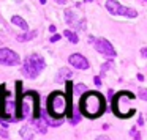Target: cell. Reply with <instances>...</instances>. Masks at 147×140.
<instances>
[{
  "instance_id": "5",
  "label": "cell",
  "mask_w": 147,
  "mask_h": 140,
  "mask_svg": "<svg viewBox=\"0 0 147 140\" xmlns=\"http://www.w3.org/2000/svg\"><path fill=\"white\" fill-rule=\"evenodd\" d=\"M106 8H108V11H109L111 14H114V16H128V18H136L138 16V13L135 10L120 5L117 0H108Z\"/></svg>"
},
{
  "instance_id": "3",
  "label": "cell",
  "mask_w": 147,
  "mask_h": 140,
  "mask_svg": "<svg viewBox=\"0 0 147 140\" xmlns=\"http://www.w3.org/2000/svg\"><path fill=\"white\" fill-rule=\"evenodd\" d=\"M135 99V96L131 93H120V95L115 96L114 104H112V109H114V113L117 117H130L135 113V110L131 107V101Z\"/></svg>"
},
{
  "instance_id": "25",
  "label": "cell",
  "mask_w": 147,
  "mask_h": 140,
  "mask_svg": "<svg viewBox=\"0 0 147 140\" xmlns=\"http://www.w3.org/2000/svg\"><path fill=\"white\" fill-rule=\"evenodd\" d=\"M138 79H139L141 82H142V80H144V76H142V74H138Z\"/></svg>"
},
{
  "instance_id": "16",
  "label": "cell",
  "mask_w": 147,
  "mask_h": 140,
  "mask_svg": "<svg viewBox=\"0 0 147 140\" xmlns=\"http://www.w3.org/2000/svg\"><path fill=\"white\" fill-rule=\"evenodd\" d=\"M85 88H87L85 85H76L74 91H76V93H81V91H85Z\"/></svg>"
},
{
  "instance_id": "7",
  "label": "cell",
  "mask_w": 147,
  "mask_h": 140,
  "mask_svg": "<svg viewBox=\"0 0 147 140\" xmlns=\"http://www.w3.org/2000/svg\"><path fill=\"white\" fill-rule=\"evenodd\" d=\"M90 38H92V36H90ZM92 41H93V47L97 49L100 54L106 55V57H114V55H115L114 47H112V44L108 40H105V38H98V40L95 41L93 38H92Z\"/></svg>"
},
{
  "instance_id": "24",
  "label": "cell",
  "mask_w": 147,
  "mask_h": 140,
  "mask_svg": "<svg viewBox=\"0 0 147 140\" xmlns=\"http://www.w3.org/2000/svg\"><path fill=\"white\" fill-rule=\"evenodd\" d=\"M49 30L54 33V32H55V25H51V27H49Z\"/></svg>"
},
{
  "instance_id": "4",
  "label": "cell",
  "mask_w": 147,
  "mask_h": 140,
  "mask_svg": "<svg viewBox=\"0 0 147 140\" xmlns=\"http://www.w3.org/2000/svg\"><path fill=\"white\" fill-rule=\"evenodd\" d=\"M44 66H46V63H44V60H43L41 55L33 54V55H30L29 58H25V61L22 63L21 71H22L24 76L33 79V77H37V76L44 69Z\"/></svg>"
},
{
  "instance_id": "26",
  "label": "cell",
  "mask_w": 147,
  "mask_h": 140,
  "mask_svg": "<svg viewBox=\"0 0 147 140\" xmlns=\"http://www.w3.org/2000/svg\"><path fill=\"white\" fill-rule=\"evenodd\" d=\"M40 3H46V0H40Z\"/></svg>"
},
{
  "instance_id": "17",
  "label": "cell",
  "mask_w": 147,
  "mask_h": 140,
  "mask_svg": "<svg viewBox=\"0 0 147 140\" xmlns=\"http://www.w3.org/2000/svg\"><path fill=\"white\" fill-rule=\"evenodd\" d=\"M130 134H131V137H136V139H139V137H141L139 132H138V131H135V129H131V132H130Z\"/></svg>"
},
{
  "instance_id": "15",
  "label": "cell",
  "mask_w": 147,
  "mask_h": 140,
  "mask_svg": "<svg viewBox=\"0 0 147 140\" xmlns=\"http://www.w3.org/2000/svg\"><path fill=\"white\" fill-rule=\"evenodd\" d=\"M33 36H37V32H30V33H25V35H19L18 41H29V40H32Z\"/></svg>"
},
{
  "instance_id": "10",
  "label": "cell",
  "mask_w": 147,
  "mask_h": 140,
  "mask_svg": "<svg viewBox=\"0 0 147 140\" xmlns=\"http://www.w3.org/2000/svg\"><path fill=\"white\" fill-rule=\"evenodd\" d=\"M73 74L68 68H62V69H59V73H57V77H55V82H63V80H70L73 77Z\"/></svg>"
},
{
  "instance_id": "9",
  "label": "cell",
  "mask_w": 147,
  "mask_h": 140,
  "mask_svg": "<svg viewBox=\"0 0 147 140\" xmlns=\"http://www.w3.org/2000/svg\"><path fill=\"white\" fill-rule=\"evenodd\" d=\"M65 19H67V22L71 25V27L74 28H79V30H85V20H77L76 14L73 13L71 10L65 11Z\"/></svg>"
},
{
  "instance_id": "8",
  "label": "cell",
  "mask_w": 147,
  "mask_h": 140,
  "mask_svg": "<svg viewBox=\"0 0 147 140\" xmlns=\"http://www.w3.org/2000/svg\"><path fill=\"white\" fill-rule=\"evenodd\" d=\"M68 61H70L71 66H74L76 69H87V68H89V61L85 60L84 55H81V54H73V55H70Z\"/></svg>"
},
{
  "instance_id": "22",
  "label": "cell",
  "mask_w": 147,
  "mask_h": 140,
  "mask_svg": "<svg viewBox=\"0 0 147 140\" xmlns=\"http://www.w3.org/2000/svg\"><path fill=\"white\" fill-rule=\"evenodd\" d=\"M0 135H2V137H6V139H8V132H6V131H0Z\"/></svg>"
},
{
  "instance_id": "11",
  "label": "cell",
  "mask_w": 147,
  "mask_h": 140,
  "mask_svg": "<svg viewBox=\"0 0 147 140\" xmlns=\"http://www.w3.org/2000/svg\"><path fill=\"white\" fill-rule=\"evenodd\" d=\"M41 118H43V121L46 123V126H60V124H62V120H60V118H57V120H52V118H49V115H47L46 110L43 112Z\"/></svg>"
},
{
  "instance_id": "13",
  "label": "cell",
  "mask_w": 147,
  "mask_h": 140,
  "mask_svg": "<svg viewBox=\"0 0 147 140\" xmlns=\"http://www.w3.org/2000/svg\"><path fill=\"white\" fill-rule=\"evenodd\" d=\"M11 22L14 24V25H18V27H21L22 30H27L29 28V25H27V22L21 18V16H13V19H11Z\"/></svg>"
},
{
  "instance_id": "21",
  "label": "cell",
  "mask_w": 147,
  "mask_h": 140,
  "mask_svg": "<svg viewBox=\"0 0 147 140\" xmlns=\"http://www.w3.org/2000/svg\"><path fill=\"white\" fill-rule=\"evenodd\" d=\"M138 124H139V126H142V124H144V118H142V115L139 117V120H138Z\"/></svg>"
},
{
  "instance_id": "14",
  "label": "cell",
  "mask_w": 147,
  "mask_h": 140,
  "mask_svg": "<svg viewBox=\"0 0 147 140\" xmlns=\"http://www.w3.org/2000/svg\"><path fill=\"white\" fill-rule=\"evenodd\" d=\"M63 35L67 36V38H68V40L71 41L73 44H76L77 41H79V38H77V35H76L74 32H71V30H65V33H63Z\"/></svg>"
},
{
  "instance_id": "2",
  "label": "cell",
  "mask_w": 147,
  "mask_h": 140,
  "mask_svg": "<svg viewBox=\"0 0 147 140\" xmlns=\"http://www.w3.org/2000/svg\"><path fill=\"white\" fill-rule=\"evenodd\" d=\"M70 110V98L63 93H52L47 101V113L54 118H62Z\"/></svg>"
},
{
  "instance_id": "1",
  "label": "cell",
  "mask_w": 147,
  "mask_h": 140,
  "mask_svg": "<svg viewBox=\"0 0 147 140\" xmlns=\"http://www.w3.org/2000/svg\"><path fill=\"white\" fill-rule=\"evenodd\" d=\"M81 112L89 118H97L105 112V99L100 93L89 91L81 98Z\"/></svg>"
},
{
  "instance_id": "12",
  "label": "cell",
  "mask_w": 147,
  "mask_h": 140,
  "mask_svg": "<svg viewBox=\"0 0 147 140\" xmlns=\"http://www.w3.org/2000/svg\"><path fill=\"white\" fill-rule=\"evenodd\" d=\"M35 131H33L32 126H24L22 129H21V137H24V139H33L35 137Z\"/></svg>"
},
{
  "instance_id": "27",
  "label": "cell",
  "mask_w": 147,
  "mask_h": 140,
  "mask_svg": "<svg viewBox=\"0 0 147 140\" xmlns=\"http://www.w3.org/2000/svg\"><path fill=\"white\" fill-rule=\"evenodd\" d=\"M85 2H92V0H85Z\"/></svg>"
},
{
  "instance_id": "23",
  "label": "cell",
  "mask_w": 147,
  "mask_h": 140,
  "mask_svg": "<svg viewBox=\"0 0 147 140\" xmlns=\"http://www.w3.org/2000/svg\"><path fill=\"white\" fill-rule=\"evenodd\" d=\"M55 2H57L59 5H65V3H67V0H55Z\"/></svg>"
},
{
  "instance_id": "18",
  "label": "cell",
  "mask_w": 147,
  "mask_h": 140,
  "mask_svg": "<svg viewBox=\"0 0 147 140\" xmlns=\"http://www.w3.org/2000/svg\"><path fill=\"white\" fill-rule=\"evenodd\" d=\"M60 40V35H52L51 36V43H55V41H59Z\"/></svg>"
},
{
  "instance_id": "20",
  "label": "cell",
  "mask_w": 147,
  "mask_h": 140,
  "mask_svg": "<svg viewBox=\"0 0 147 140\" xmlns=\"http://www.w3.org/2000/svg\"><path fill=\"white\" fill-rule=\"evenodd\" d=\"M93 82H95V85H101V80H100V77H95V79H93Z\"/></svg>"
},
{
  "instance_id": "6",
  "label": "cell",
  "mask_w": 147,
  "mask_h": 140,
  "mask_svg": "<svg viewBox=\"0 0 147 140\" xmlns=\"http://www.w3.org/2000/svg\"><path fill=\"white\" fill-rule=\"evenodd\" d=\"M0 63H2V65L14 66V65H19L21 63V58L14 50L3 47V49H0Z\"/></svg>"
},
{
  "instance_id": "19",
  "label": "cell",
  "mask_w": 147,
  "mask_h": 140,
  "mask_svg": "<svg viewBox=\"0 0 147 140\" xmlns=\"http://www.w3.org/2000/svg\"><path fill=\"white\" fill-rule=\"evenodd\" d=\"M139 96L142 98V99H146V98H147V93H146V90H144V88H141V93H139Z\"/></svg>"
}]
</instances>
